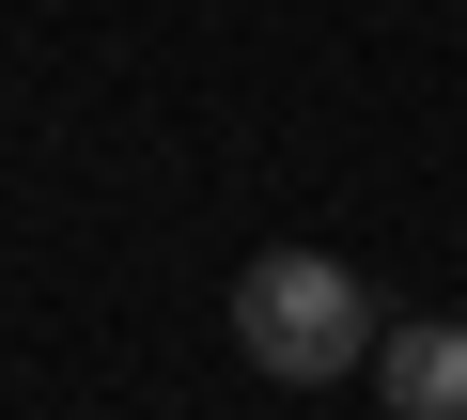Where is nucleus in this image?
Masks as SVG:
<instances>
[{
	"instance_id": "nucleus-1",
	"label": "nucleus",
	"mask_w": 467,
	"mask_h": 420,
	"mask_svg": "<svg viewBox=\"0 0 467 420\" xmlns=\"http://www.w3.org/2000/svg\"><path fill=\"white\" fill-rule=\"evenodd\" d=\"M374 281L343 250H250L234 265V358L281 374V389H327V374H374Z\"/></svg>"
},
{
	"instance_id": "nucleus-2",
	"label": "nucleus",
	"mask_w": 467,
	"mask_h": 420,
	"mask_svg": "<svg viewBox=\"0 0 467 420\" xmlns=\"http://www.w3.org/2000/svg\"><path fill=\"white\" fill-rule=\"evenodd\" d=\"M374 389H389V420H467V327L451 312H405L374 343Z\"/></svg>"
}]
</instances>
